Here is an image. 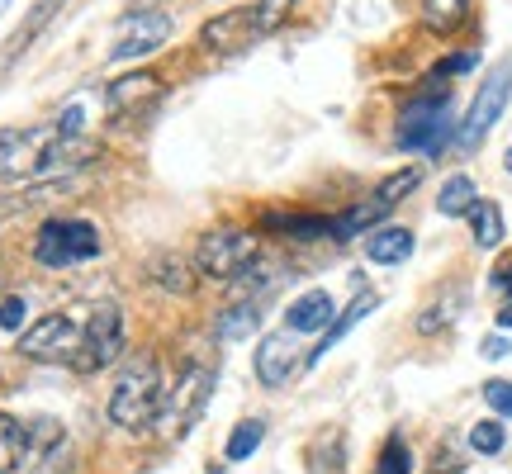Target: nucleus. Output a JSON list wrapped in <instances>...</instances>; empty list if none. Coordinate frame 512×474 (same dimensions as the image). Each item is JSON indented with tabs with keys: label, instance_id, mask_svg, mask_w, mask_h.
<instances>
[{
	"label": "nucleus",
	"instance_id": "f257e3e1",
	"mask_svg": "<svg viewBox=\"0 0 512 474\" xmlns=\"http://www.w3.org/2000/svg\"><path fill=\"white\" fill-rule=\"evenodd\" d=\"M86 138H67L53 128H0V171L10 176H53L62 166L91 162Z\"/></svg>",
	"mask_w": 512,
	"mask_h": 474
},
{
	"label": "nucleus",
	"instance_id": "f03ea898",
	"mask_svg": "<svg viewBox=\"0 0 512 474\" xmlns=\"http://www.w3.org/2000/svg\"><path fill=\"white\" fill-rule=\"evenodd\" d=\"M162 365L152 351L143 356H133V361L119 370V380H114V394H110V422L114 427H124V432H143L147 422H157L162 413Z\"/></svg>",
	"mask_w": 512,
	"mask_h": 474
},
{
	"label": "nucleus",
	"instance_id": "7ed1b4c3",
	"mask_svg": "<svg viewBox=\"0 0 512 474\" xmlns=\"http://www.w3.org/2000/svg\"><path fill=\"white\" fill-rule=\"evenodd\" d=\"M91 256H100V233H95L91 219H53V223H43L34 237L38 266L67 271V266H81Z\"/></svg>",
	"mask_w": 512,
	"mask_h": 474
},
{
	"label": "nucleus",
	"instance_id": "20e7f679",
	"mask_svg": "<svg viewBox=\"0 0 512 474\" xmlns=\"http://www.w3.org/2000/svg\"><path fill=\"white\" fill-rule=\"evenodd\" d=\"M508 95H512V57H503L494 72L484 76V86L475 91L470 110H465V119H460L456 143L465 147V152H475V147L484 143V133L498 124V114L508 110Z\"/></svg>",
	"mask_w": 512,
	"mask_h": 474
},
{
	"label": "nucleus",
	"instance_id": "39448f33",
	"mask_svg": "<svg viewBox=\"0 0 512 474\" xmlns=\"http://www.w3.org/2000/svg\"><path fill=\"white\" fill-rule=\"evenodd\" d=\"M451 91L437 95H418L399 119V147L408 152H437L446 138H451Z\"/></svg>",
	"mask_w": 512,
	"mask_h": 474
},
{
	"label": "nucleus",
	"instance_id": "423d86ee",
	"mask_svg": "<svg viewBox=\"0 0 512 474\" xmlns=\"http://www.w3.org/2000/svg\"><path fill=\"white\" fill-rule=\"evenodd\" d=\"M209 384H214V370L209 365H190L181 380L171 384V394L162 399V413H157V427H162L166 441L185 437L195 418H200V408L209 403Z\"/></svg>",
	"mask_w": 512,
	"mask_h": 474
},
{
	"label": "nucleus",
	"instance_id": "0eeeda50",
	"mask_svg": "<svg viewBox=\"0 0 512 474\" xmlns=\"http://www.w3.org/2000/svg\"><path fill=\"white\" fill-rule=\"evenodd\" d=\"M256 237L252 233H238V228H219V233H204L200 237V252H195V266H200V275H209V280H238L247 266L256 261Z\"/></svg>",
	"mask_w": 512,
	"mask_h": 474
},
{
	"label": "nucleus",
	"instance_id": "6e6552de",
	"mask_svg": "<svg viewBox=\"0 0 512 474\" xmlns=\"http://www.w3.org/2000/svg\"><path fill=\"white\" fill-rule=\"evenodd\" d=\"M124 356V313L114 309V304H100L91 309L86 318V332H81V356H76V370L81 375H95V370H105L110 361Z\"/></svg>",
	"mask_w": 512,
	"mask_h": 474
},
{
	"label": "nucleus",
	"instance_id": "1a4fd4ad",
	"mask_svg": "<svg viewBox=\"0 0 512 474\" xmlns=\"http://www.w3.org/2000/svg\"><path fill=\"white\" fill-rule=\"evenodd\" d=\"M81 332H86V323H72L67 313H48L19 337V351L29 361H76L81 356Z\"/></svg>",
	"mask_w": 512,
	"mask_h": 474
},
{
	"label": "nucleus",
	"instance_id": "9d476101",
	"mask_svg": "<svg viewBox=\"0 0 512 474\" xmlns=\"http://www.w3.org/2000/svg\"><path fill=\"white\" fill-rule=\"evenodd\" d=\"M166 38H171V15H162V10H133V15L119 19V38H114L110 57L114 62L147 57V53H157Z\"/></svg>",
	"mask_w": 512,
	"mask_h": 474
},
{
	"label": "nucleus",
	"instance_id": "9b49d317",
	"mask_svg": "<svg viewBox=\"0 0 512 474\" xmlns=\"http://www.w3.org/2000/svg\"><path fill=\"white\" fill-rule=\"evenodd\" d=\"M299 332L280 328V332H266L261 342H256V380L266 384V389H280V384H290V375L299 370V342H294Z\"/></svg>",
	"mask_w": 512,
	"mask_h": 474
},
{
	"label": "nucleus",
	"instance_id": "f8f14e48",
	"mask_svg": "<svg viewBox=\"0 0 512 474\" xmlns=\"http://www.w3.org/2000/svg\"><path fill=\"white\" fill-rule=\"evenodd\" d=\"M252 38H261L252 5H242V10H228V15L209 19V24L200 29V43L209 48V53H238V48H247Z\"/></svg>",
	"mask_w": 512,
	"mask_h": 474
},
{
	"label": "nucleus",
	"instance_id": "ddd939ff",
	"mask_svg": "<svg viewBox=\"0 0 512 474\" xmlns=\"http://www.w3.org/2000/svg\"><path fill=\"white\" fill-rule=\"evenodd\" d=\"M332 313H337V304H332L328 290H304L290 304V313H285V328L299 332V337H304V332H328Z\"/></svg>",
	"mask_w": 512,
	"mask_h": 474
},
{
	"label": "nucleus",
	"instance_id": "4468645a",
	"mask_svg": "<svg viewBox=\"0 0 512 474\" xmlns=\"http://www.w3.org/2000/svg\"><path fill=\"white\" fill-rule=\"evenodd\" d=\"M389 209H394V204H384L380 195H370V200H361V204H351V209H342V214L332 219V242H351V237H361V233H375Z\"/></svg>",
	"mask_w": 512,
	"mask_h": 474
},
{
	"label": "nucleus",
	"instance_id": "2eb2a0df",
	"mask_svg": "<svg viewBox=\"0 0 512 474\" xmlns=\"http://www.w3.org/2000/svg\"><path fill=\"white\" fill-rule=\"evenodd\" d=\"M162 95V81L152 72H133V76H119V81H110V91H105V100H110L114 114H128L138 110V105H147V100H157Z\"/></svg>",
	"mask_w": 512,
	"mask_h": 474
},
{
	"label": "nucleus",
	"instance_id": "dca6fc26",
	"mask_svg": "<svg viewBox=\"0 0 512 474\" xmlns=\"http://www.w3.org/2000/svg\"><path fill=\"white\" fill-rule=\"evenodd\" d=\"M366 256L375 266H399L413 256V233L408 228H375V233H366Z\"/></svg>",
	"mask_w": 512,
	"mask_h": 474
},
{
	"label": "nucleus",
	"instance_id": "f3484780",
	"mask_svg": "<svg viewBox=\"0 0 512 474\" xmlns=\"http://www.w3.org/2000/svg\"><path fill=\"white\" fill-rule=\"evenodd\" d=\"M152 280H157L166 294H181V299L195 290V271H190V261H185V256H176V252H157V256H152Z\"/></svg>",
	"mask_w": 512,
	"mask_h": 474
},
{
	"label": "nucleus",
	"instance_id": "a211bd4d",
	"mask_svg": "<svg viewBox=\"0 0 512 474\" xmlns=\"http://www.w3.org/2000/svg\"><path fill=\"white\" fill-rule=\"evenodd\" d=\"M375 304H380L375 294H361V299H356V304H351V309L342 313V318H337V323H332L328 332H323V342H318V351H309V365H318V361H323V356H328V351L337 347V342H342V337H347V332L356 328V323H361V318H366L370 309H375Z\"/></svg>",
	"mask_w": 512,
	"mask_h": 474
},
{
	"label": "nucleus",
	"instance_id": "6ab92c4d",
	"mask_svg": "<svg viewBox=\"0 0 512 474\" xmlns=\"http://www.w3.org/2000/svg\"><path fill=\"white\" fill-rule=\"evenodd\" d=\"M470 233H475L479 247H498V242H503V214H498L494 200L470 204Z\"/></svg>",
	"mask_w": 512,
	"mask_h": 474
},
{
	"label": "nucleus",
	"instance_id": "aec40b11",
	"mask_svg": "<svg viewBox=\"0 0 512 474\" xmlns=\"http://www.w3.org/2000/svg\"><path fill=\"white\" fill-rule=\"evenodd\" d=\"M24 456H29V432L15 418H0V474L19 470Z\"/></svg>",
	"mask_w": 512,
	"mask_h": 474
},
{
	"label": "nucleus",
	"instance_id": "412c9836",
	"mask_svg": "<svg viewBox=\"0 0 512 474\" xmlns=\"http://www.w3.org/2000/svg\"><path fill=\"white\" fill-rule=\"evenodd\" d=\"M475 181L470 176H451V181L441 185V195H437V209L446 214V219H460V214H470V204H475Z\"/></svg>",
	"mask_w": 512,
	"mask_h": 474
},
{
	"label": "nucleus",
	"instance_id": "4be33fe9",
	"mask_svg": "<svg viewBox=\"0 0 512 474\" xmlns=\"http://www.w3.org/2000/svg\"><path fill=\"white\" fill-rule=\"evenodd\" d=\"M266 441V422L261 418H247L233 427V437H228V446H223V460H247L256 456V446Z\"/></svg>",
	"mask_w": 512,
	"mask_h": 474
},
{
	"label": "nucleus",
	"instance_id": "5701e85b",
	"mask_svg": "<svg viewBox=\"0 0 512 474\" xmlns=\"http://www.w3.org/2000/svg\"><path fill=\"white\" fill-rule=\"evenodd\" d=\"M62 5H67V0H38L34 15L24 19V24L15 29V38H10V53H24V48H29V43H34L38 34H43V24H48V19H53L57 10H62Z\"/></svg>",
	"mask_w": 512,
	"mask_h": 474
},
{
	"label": "nucleus",
	"instance_id": "b1692460",
	"mask_svg": "<svg viewBox=\"0 0 512 474\" xmlns=\"http://www.w3.org/2000/svg\"><path fill=\"white\" fill-rule=\"evenodd\" d=\"M261 323V313H256V304H233L228 313H219V323H214V332H219L223 342H242L247 332Z\"/></svg>",
	"mask_w": 512,
	"mask_h": 474
},
{
	"label": "nucleus",
	"instance_id": "393cba45",
	"mask_svg": "<svg viewBox=\"0 0 512 474\" xmlns=\"http://www.w3.org/2000/svg\"><path fill=\"white\" fill-rule=\"evenodd\" d=\"M460 19H465V0H422V24L437 34L456 29Z\"/></svg>",
	"mask_w": 512,
	"mask_h": 474
},
{
	"label": "nucleus",
	"instance_id": "a878e982",
	"mask_svg": "<svg viewBox=\"0 0 512 474\" xmlns=\"http://www.w3.org/2000/svg\"><path fill=\"white\" fill-rule=\"evenodd\" d=\"M508 446V432H503V422L498 418H484L470 427V451H479V456H498Z\"/></svg>",
	"mask_w": 512,
	"mask_h": 474
},
{
	"label": "nucleus",
	"instance_id": "bb28decb",
	"mask_svg": "<svg viewBox=\"0 0 512 474\" xmlns=\"http://www.w3.org/2000/svg\"><path fill=\"white\" fill-rule=\"evenodd\" d=\"M413 470V451H408V441L394 432V437L380 446V460H375V474H408Z\"/></svg>",
	"mask_w": 512,
	"mask_h": 474
},
{
	"label": "nucleus",
	"instance_id": "cd10ccee",
	"mask_svg": "<svg viewBox=\"0 0 512 474\" xmlns=\"http://www.w3.org/2000/svg\"><path fill=\"white\" fill-rule=\"evenodd\" d=\"M465 304V290H451V299H437V304H427L418 318V332H441L451 318H456V309Z\"/></svg>",
	"mask_w": 512,
	"mask_h": 474
},
{
	"label": "nucleus",
	"instance_id": "c85d7f7f",
	"mask_svg": "<svg viewBox=\"0 0 512 474\" xmlns=\"http://www.w3.org/2000/svg\"><path fill=\"white\" fill-rule=\"evenodd\" d=\"M418 181H422V166H403V171H394V176H384L375 195H380L384 204H399L403 195H413V190H418Z\"/></svg>",
	"mask_w": 512,
	"mask_h": 474
},
{
	"label": "nucleus",
	"instance_id": "c756f323",
	"mask_svg": "<svg viewBox=\"0 0 512 474\" xmlns=\"http://www.w3.org/2000/svg\"><path fill=\"white\" fill-rule=\"evenodd\" d=\"M266 228H280V233H290L294 242L332 237V219H266Z\"/></svg>",
	"mask_w": 512,
	"mask_h": 474
},
{
	"label": "nucleus",
	"instance_id": "7c9ffc66",
	"mask_svg": "<svg viewBox=\"0 0 512 474\" xmlns=\"http://www.w3.org/2000/svg\"><path fill=\"white\" fill-rule=\"evenodd\" d=\"M294 10V0H256L252 5V15H256V29H261V34H271L275 24H280V19L290 15Z\"/></svg>",
	"mask_w": 512,
	"mask_h": 474
},
{
	"label": "nucleus",
	"instance_id": "2f4dec72",
	"mask_svg": "<svg viewBox=\"0 0 512 474\" xmlns=\"http://www.w3.org/2000/svg\"><path fill=\"white\" fill-rule=\"evenodd\" d=\"M484 403L494 408L498 418H512V380H489L484 384Z\"/></svg>",
	"mask_w": 512,
	"mask_h": 474
},
{
	"label": "nucleus",
	"instance_id": "473e14b6",
	"mask_svg": "<svg viewBox=\"0 0 512 474\" xmlns=\"http://www.w3.org/2000/svg\"><path fill=\"white\" fill-rule=\"evenodd\" d=\"M24 318H29V309H24V299H19V294L0 299V328L5 332H19L24 328Z\"/></svg>",
	"mask_w": 512,
	"mask_h": 474
},
{
	"label": "nucleus",
	"instance_id": "72a5a7b5",
	"mask_svg": "<svg viewBox=\"0 0 512 474\" xmlns=\"http://www.w3.org/2000/svg\"><path fill=\"white\" fill-rule=\"evenodd\" d=\"M508 337H498V332H494V337H484V342H479V356H484V361H503V356H508Z\"/></svg>",
	"mask_w": 512,
	"mask_h": 474
},
{
	"label": "nucleus",
	"instance_id": "f704fd0d",
	"mask_svg": "<svg viewBox=\"0 0 512 474\" xmlns=\"http://www.w3.org/2000/svg\"><path fill=\"white\" fill-rule=\"evenodd\" d=\"M489 285L503 294H512V261H503V266H494V275H489Z\"/></svg>",
	"mask_w": 512,
	"mask_h": 474
},
{
	"label": "nucleus",
	"instance_id": "c9c22d12",
	"mask_svg": "<svg viewBox=\"0 0 512 474\" xmlns=\"http://www.w3.org/2000/svg\"><path fill=\"white\" fill-rule=\"evenodd\" d=\"M498 328H503V332H512V299H508V304H503V309H498Z\"/></svg>",
	"mask_w": 512,
	"mask_h": 474
},
{
	"label": "nucleus",
	"instance_id": "e433bc0d",
	"mask_svg": "<svg viewBox=\"0 0 512 474\" xmlns=\"http://www.w3.org/2000/svg\"><path fill=\"white\" fill-rule=\"evenodd\" d=\"M503 166H508V176H512V147H508V152H503Z\"/></svg>",
	"mask_w": 512,
	"mask_h": 474
}]
</instances>
